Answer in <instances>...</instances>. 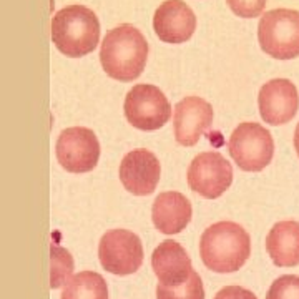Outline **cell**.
Listing matches in <instances>:
<instances>
[{
  "instance_id": "obj_10",
  "label": "cell",
  "mask_w": 299,
  "mask_h": 299,
  "mask_svg": "<svg viewBox=\"0 0 299 299\" xmlns=\"http://www.w3.org/2000/svg\"><path fill=\"white\" fill-rule=\"evenodd\" d=\"M259 115L266 123L277 126L294 118L299 108L296 85L288 78H273L264 83L258 95Z\"/></svg>"
},
{
  "instance_id": "obj_19",
  "label": "cell",
  "mask_w": 299,
  "mask_h": 299,
  "mask_svg": "<svg viewBox=\"0 0 299 299\" xmlns=\"http://www.w3.org/2000/svg\"><path fill=\"white\" fill-rule=\"evenodd\" d=\"M157 299H205V288L200 275L193 269L186 283L176 286V288H170V286H163L158 283Z\"/></svg>"
},
{
  "instance_id": "obj_7",
  "label": "cell",
  "mask_w": 299,
  "mask_h": 299,
  "mask_svg": "<svg viewBox=\"0 0 299 299\" xmlns=\"http://www.w3.org/2000/svg\"><path fill=\"white\" fill-rule=\"evenodd\" d=\"M98 258L103 269L112 275H133L143 263L141 239L128 230L107 231L100 239Z\"/></svg>"
},
{
  "instance_id": "obj_9",
  "label": "cell",
  "mask_w": 299,
  "mask_h": 299,
  "mask_svg": "<svg viewBox=\"0 0 299 299\" xmlns=\"http://www.w3.org/2000/svg\"><path fill=\"white\" fill-rule=\"evenodd\" d=\"M188 184L198 195L213 200L231 186L233 168L218 151H203L196 155L188 168Z\"/></svg>"
},
{
  "instance_id": "obj_3",
  "label": "cell",
  "mask_w": 299,
  "mask_h": 299,
  "mask_svg": "<svg viewBox=\"0 0 299 299\" xmlns=\"http://www.w3.org/2000/svg\"><path fill=\"white\" fill-rule=\"evenodd\" d=\"M52 40L67 57H83L93 52L100 40V22L85 5L63 7L52 19Z\"/></svg>"
},
{
  "instance_id": "obj_11",
  "label": "cell",
  "mask_w": 299,
  "mask_h": 299,
  "mask_svg": "<svg viewBox=\"0 0 299 299\" xmlns=\"http://www.w3.org/2000/svg\"><path fill=\"white\" fill-rule=\"evenodd\" d=\"M213 107L206 100L196 95L181 98L175 105L173 126L175 138L180 145L193 146L208 132L213 123Z\"/></svg>"
},
{
  "instance_id": "obj_21",
  "label": "cell",
  "mask_w": 299,
  "mask_h": 299,
  "mask_svg": "<svg viewBox=\"0 0 299 299\" xmlns=\"http://www.w3.org/2000/svg\"><path fill=\"white\" fill-rule=\"evenodd\" d=\"M231 10L243 19H254L266 7V0H226Z\"/></svg>"
},
{
  "instance_id": "obj_12",
  "label": "cell",
  "mask_w": 299,
  "mask_h": 299,
  "mask_svg": "<svg viewBox=\"0 0 299 299\" xmlns=\"http://www.w3.org/2000/svg\"><path fill=\"white\" fill-rule=\"evenodd\" d=\"M118 175L125 189L137 196H146L157 188L161 176V166L155 153L145 148H137L123 157Z\"/></svg>"
},
{
  "instance_id": "obj_2",
  "label": "cell",
  "mask_w": 299,
  "mask_h": 299,
  "mask_svg": "<svg viewBox=\"0 0 299 299\" xmlns=\"http://www.w3.org/2000/svg\"><path fill=\"white\" fill-rule=\"evenodd\" d=\"M251 254V238L234 221H218L208 226L200 239L203 264L214 273H234Z\"/></svg>"
},
{
  "instance_id": "obj_6",
  "label": "cell",
  "mask_w": 299,
  "mask_h": 299,
  "mask_svg": "<svg viewBox=\"0 0 299 299\" xmlns=\"http://www.w3.org/2000/svg\"><path fill=\"white\" fill-rule=\"evenodd\" d=\"M123 110L126 120L135 128L145 132L161 128L171 116V105L166 95L150 83H138L130 88L125 96Z\"/></svg>"
},
{
  "instance_id": "obj_22",
  "label": "cell",
  "mask_w": 299,
  "mask_h": 299,
  "mask_svg": "<svg viewBox=\"0 0 299 299\" xmlns=\"http://www.w3.org/2000/svg\"><path fill=\"white\" fill-rule=\"evenodd\" d=\"M213 299H258L254 296V293L250 291L241 286H225L214 294Z\"/></svg>"
},
{
  "instance_id": "obj_13",
  "label": "cell",
  "mask_w": 299,
  "mask_h": 299,
  "mask_svg": "<svg viewBox=\"0 0 299 299\" xmlns=\"http://www.w3.org/2000/svg\"><path fill=\"white\" fill-rule=\"evenodd\" d=\"M153 28L160 40L166 44H183L195 33L196 15L183 0H165L155 10Z\"/></svg>"
},
{
  "instance_id": "obj_1",
  "label": "cell",
  "mask_w": 299,
  "mask_h": 299,
  "mask_svg": "<svg viewBox=\"0 0 299 299\" xmlns=\"http://www.w3.org/2000/svg\"><path fill=\"white\" fill-rule=\"evenodd\" d=\"M148 42L137 27L121 23L105 35L100 47V62L108 77L132 82L145 70Z\"/></svg>"
},
{
  "instance_id": "obj_15",
  "label": "cell",
  "mask_w": 299,
  "mask_h": 299,
  "mask_svg": "<svg viewBox=\"0 0 299 299\" xmlns=\"http://www.w3.org/2000/svg\"><path fill=\"white\" fill-rule=\"evenodd\" d=\"M191 203L180 191H163L155 198L151 220L163 234H178L191 221Z\"/></svg>"
},
{
  "instance_id": "obj_17",
  "label": "cell",
  "mask_w": 299,
  "mask_h": 299,
  "mask_svg": "<svg viewBox=\"0 0 299 299\" xmlns=\"http://www.w3.org/2000/svg\"><path fill=\"white\" fill-rule=\"evenodd\" d=\"M62 299H108L107 281L95 271H80L63 286Z\"/></svg>"
},
{
  "instance_id": "obj_18",
  "label": "cell",
  "mask_w": 299,
  "mask_h": 299,
  "mask_svg": "<svg viewBox=\"0 0 299 299\" xmlns=\"http://www.w3.org/2000/svg\"><path fill=\"white\" fill-rule=\"evenodd\" d=\"M71 276H73V258L70 251L57 243H50V288H62Z\"/></svg>"
},
{
  "instance_id": "obj_14",
  "label": "cell",
  "mask_w": 299,
  "mask_h": 299,
  "mask_svg": "<svg viewBox=\"0 0 299 299\" xmlns=\"http://www.w3.org/2000/svg\"><path fill=\"white\" fill-rule=\"evenodd\" d=\"M151 268L158 277V283L170 288L184 284L193 273L188 253L175 239H165L155 248L151 254Z\"/></svg>"
},
{
  "instance_id": "obj_4",
  "label": "cell",
  "mask_w": 299,
  "mask_h": 299,
  "mask_svg": "<svg viewBox=\"0 0 299 299\" xmlns=\"http://www.w3.org/2000/svg\"><path fill=\"white\" fill-rule=\"evenodd\" d=\"M261 50L277 60L299 57V12L275 8L266 12L258 23Z\"/></svg>"
},
{
  "instance_id": "obj_23",
  "label": "cell",
  "mask_w": 299,
  "mask_h": 299,
  "mask_svg": "<svg viewBox=\"0 0 299 299\" xmlns=\"http://www.w3.org/2000/svg\"><path fill=\"white\" fill-rule=\"evenodd\" d=\"M294 148H296V153L299 157V123L296 126V132H294Z\"/></svg>"
},
{
  "instance_id": "obj_5",
  "label": "cell",
  "mask_w": 299,
  "mask_h": 299,
  "mask_svg": "<svg viewBox=\"0 0 299 299\" xmlns=\"http://www.w3.org/2000/svg\"><path fill=\"white\" fill-rule=\"evenodd\" d=\"M228 150L241 170L261 171L271 163L275 140L263 125L256 121H243L231 133Z\"/></svg>"
},
{
  "instance_id": "obj_20",
  "label": "cell",
  "mask_w": 299,
  "mask_h": 299,
  "mask_svg": "<svg viewBox=\"0 0 299 299\" xmlns=\"http://www.w3.org/2000/svg\"><path fill=\"white\" fill-rule=\"evenodd\" d=\"M266 299H299V276H279L271 284Z\"/></svg>"
},
{
  "instance_id": "obj_8",
  "label": "cell",
  "mask_w": 299,
  "mask_h": 299,
  "mask_svg": "<svg viewBox=\"0 0 299 299\" xmlns=\"http://www.w3.org/2000/svg\"><path fill=\"white\" fill-rule=\"evenodd\" d=\"M57 160L70 173L92 171L100 158V141L93 130L87 126H70L58 135L55 145Z\"/></svg>"
},
{
  "instance_id": "obj_16",
  "label": "cell",
  "mask_w": 299,
  "mask_h": 299,
  "mask_svg": "<svg viewBox=\"0 0 299 299\" xmlns=\"http://www.w3.org/2000/svg\"><path fill=\"white\" fill-rule=\"evenodd\" d=\"M266 250L276 266L299 264V223L293 220L276 223L266 236Z\"/></svg>"
}]
</instances>
